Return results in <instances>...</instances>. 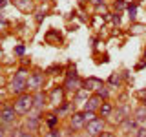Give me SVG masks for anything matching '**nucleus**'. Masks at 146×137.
<instances>
[{"instance_id":"1","label":"nucleus","mask_w":146,"mask_h":137,"mask_svg":"<svg viewBox=\"0 0 146 137\" xmlns=\"http://www.w3.org/2000/svg\"><path fill=\"white\" fill-rule=\"evenodd\" d=\"M27 77H29V71H27L26 68H20V70L15 73V77H13V80H11V91L15 95H22V93L27 91V88H26Z\"/></svg>"},{"instance_id":"2","label":"nucleus","mask_w":146,"mask_h":137,"mask_svg":"<svg viewBox=\"0 0 146 137\" xmlns=\"http://www.w3.org/2000/svg\"><path fill=\"white\" fill-rule=\"evenodd\" d=\"M13 106H15L18 115H27V113L33 110V95L27 93V91H26V93H22V95H18Z\"/></svg>"},{"instance_id":"3","label":"nucleus","mask_w":146,"mask_h":137,"mask_svg":"<svg viewBox=\"0 0 146 137\" xmlns=\"http://www.w3.org/2000/svg\"><path fill=\"white\" fill-rule=\"evenodd\" d=\"M104 126H106V121L100 119V117H95L93 121H90L84 128H86V134L90 137H99L104 132Z\"/></svg>"},{"instance_id":"4","label":"nucleus","mask_w":146,"mask_h":137,"mask_svg":"<svg viewBox=\"0 0 146 137\" xmlns=\"http://www.w3.org/2000/svg\"><path fill=\"white\" fill-rule=\"evenodd\" d=\"M80 88H84V84H82V80L79 79V75L75 73V70L70 71L66 75V82H64V91H79Z\"/></svg>"},{"instance_id":"5","label":"nucleus","mask_w":146,"mask_h":137,"mask_svg":"<svg viewBox=\"0 0 146 137\" xmlns=\"http://www.w3.org/2000/svg\"><path fill=\"white\" fill-rule=\"evenodd\" d=\"M17 115H18V113H17L15 106H4L2 110H0V124H4V126L15 124Z\"/></svg>"},{"instance_id":"6","label":"nucleus","mask_w":146,"mask_h":137,"mask_svg":"<svg viewBox=\"0 0 146 137\" xmlns=\"http://www.w3.org/2000/svg\"><path fill=\"white\" fill-rule=\"evenodd\" d=\"M44 84V75L40 71H35V73H29L27 77V82H26V88L27 91H38Z\"/></svg>"},{"instance_id":"7","label":"nucleus","mask_w":146,"mask_h":137,"mask_svg":"<svg viewBox=\"0 0 146 137\" xmlns=\"http://www.w3.org/2000/svg\"><path fill=\"white\" fill-rule=\"evenodd\" d=\"M100 104H102V99L95 93V95H91V97H88V99L84 100V106H82V110H84V112H95V113H97L99 108H100Z\"/></svg>"},{"instance_id":"8","label":"nucleus","mask_w":146,"mask_h":137,"mask_svg":"<svg viewBox=\"0 0 146 137\" xmlns=\"http://www.w3.org/2000/svg\"><path fill=\"white\" fill-rule=\"evenodd\" d=\"M24 126L27 128V132H36L38 130V126H40V112L35 110V113H29V115L26 117V121H24Z\"/></svg>"},{"instance_id":"9","label":"nucleus","mask_w":146,"mask_h":137,"mask_svg":"<svg viewBox=\"0 0 146 137\" xmlns=\"http://www.w3.org/2000/svg\"><path fill=\"white\" fill-rule=\"evenodd\" d=\"M70 126L73 128V130H82V128L86 126L84 113H82V112H77V113H73V115L70 117Z\"/></svg>"},{"instance_id":"10","label":"nucleus","mask_w":146,"mask_h":137,"mask_svg":"<svg viewBox=\"0 0 146 137\" xmlns=\"http://www.w3.org/2000/svg\"><path fill=\"white\" fill-rule=\"evenodd\" d=\"M44 106H46V95H44V91L42 90L35 91V95H33V110L42 112Z\"/></svg>"},{"instance_id":"11","label":"nucleus","mask_w":146,"mask_h":137,"mask_svg":"<svg viewBox=\"0 0 146 137\" xmlns=\"http://www.w3.org/2000/svg\"><path fill=\"white\" fill-rule=\"evenodd\" d=\"M49 102L55 104V106H60L64 104V88H55L49 95Z\"/></svg>"},{"instance_id":"12","label":"nucleus","mask_w":146,"mask_h":137,"mask_svg":"<svg viewBox=\"0 0 146 137\" xmlns=\"http://www.w3.org/2000/svg\"><path fill=\"white\" fill-rule=\"evenodd\" d=\"M126 113H128V110H126V108L113 110V112H111V115H110V117H111V122H113V124H119V126H121V122H122V121H124V119L128 117Z\"/></svg>"},{"instance_id":"13","label":"nucleus","mask_w":146,"mask_h":137,"mask_svg":"<svg viewBox=\"0 0 146 137\" xmlns=\"http://www.w3.org/2000/svg\"><path fill=\"white\" fill-rule=\"evenodd\" d=\"M121 126H122V132H126V134H130V132H137V128H139V124H137V121L133 117H126L124 121L121 122Z\"/></svg>"},{"instance_id":"14","label":"nucleus","mask_w":146,"mask_h":137,"mask_svg":"<svg viewBox=\"0 0 146 137\" xmlns=\"http://www.w3.org/2000/svg\"><path fill=\"white\" fill-rule=\"evenodd\" d=\"M84 86H86L90 91H97L99 88H102V86H104V82L100 80V79H97V77H90V79L84 80Z\"/></svg>"},{"instance_id":"15","label":"nucleus","mask_w":146,"mask_h":137,"mask_svg":"<svg viewBox=\"0 0 146 137\" xmlns=\"http://www.w3.org/2000/svg\"><path fill=\"white\" fill-rule=\"evenodd\" d=\"M133 119L137 121V124H139V126L146 128V108H144V106L137 108V110H135V113H133Z\"/></svg>"},{"instance_id":"16","label":"nucleus","mask_w":146,"mask_h":137,"mask_svg":"<svg viewBox=\"0 0 146 137\" xmlns=\"http://www.w3.org/2000/svg\"><path fill=\"white\" fill-rule=\"evenodd\" d=\"M13 4H15L20 11H29V9H33V2H31V0H13Z\"/></svg>"},{"instance_id":"17","label":"nucleus","mask_w":146,"mask_h":137,"mask_svg":"<svg viewBox=\"0 0 146 137\" xmlns=\"http://www.w3.org/2000/svg\"><path fill=\"white\" fill-rule=\"evenodd\" d=\"M111 112H113V106H111L110 102H102V104H100L99 113H100V117H102V119L110 117V115H111Z\"/></svg>"},{"instance_id":"18","label":"nucleus","mask_w":146,"mask_h":137,"mask_svg":"<svg viewBox=\"0 0 146 137\" xmlns=\"http://www.w3.org/2000/svg\"><path fill=\"white\" fill-rule=\"evenodd\" d=\"M97 95H99L100 99L106 100V99H110V90L106 88V86H102V88H99V90H97Z\"/></svg>"},{"instance_id":"19","label":"nucleus","mask_w":146,"mask_h":137,"mask_svg":"<svg viewBox=\"0 0 146 137\" xmlns=\"http://www.w3.org/2000/svg\"><path fill=\"white\" fill-rule=\"evenodd\" d=\"M57 122H58V115H57V113H51V115L48 117V121H46V124H48L49 128H53Z\"/></svg>"},{"instance_id":"20","label":"nucleus","mask_w":146,"mask_h":137,"mask_svg":"<svg viewBox=\"0 0 146 137\" xmlns=\"http://www.w3.org/2000/svg\"><path fill=\"white\" fill-rule=\"evenodd\" d=\"M44 137H62V134L57 130V128H51L49 132H46V134H44Z\"/></svg>"},{"instance_id":"21","label":"nucleus","mask_w":146,"mask_h":137,"mask_svg":"<svg viewBox=\"0 0 146 137\" xmlns=\"http://www.w3.org/2000/svg\"><path fill=\"white\" fill-rule=\"evenodd\" d=\"M82 113H84V121H86V124H88L90 121H93V119H95V112H84V110H82Z\"/></svg>"},{"instance_id":"22","label":"nucleus","mask_w":146,"mask_h":137,"mask_svg":"<svg viewBox=\"0 0 146 137\" xmlns=\"http://www.w3.org/2000/svg\"><path fill=\"white\" fill-rule=\"evenodd\" d=\"M119 82H121L119 75H117V73H111V75H110V79H108V84H119Z\"/></svg>"},{"instance_id":"23","label":"nucleus","mask_w":146,"mask_h":137,"mask_svg":"<svg viewBox=\"0 0 146 137\" xmlns=\"http://www.w3.org/2000/svg\"><path fill=\"white\" fill-rule=\"evenodd\" d=\"M128 13H130V18H131V20H133V18L137 17V15H135V13H137V6H135V4L128 6Z\"/></svg>"},{"instance_id":"24","label":"nucleus","mask_w":146,"mask_h":137,"mask_svg":"<svg viewBox=\"0 0 146 137\" xmlns=\"http://www.w3.org/2000/svg\"><path fill=\"white\" fill-rule=\"evenodd\" d=\"M135 137H146V128L139 126V128H137V132H135Z\"/></svg>"},{"instance_id":"25","label":"nucleus","mask_w":146,"mask_h":137,"mask_svg":"<svg viewBox=\"0 0 146 137\" xmlns=\"http://www.w3.org/2000/svg\"><path fill=\"white\" fill-rule=\"evenodd\" d=\"M22 132H24L22 128H17V130H11V134H9V137H18V135L22 134Z\"/></svg>"},{"instance_id":"26","label":"nucleus","mask_w":146,"mask_h":137,"mask_svg":"<svg viewBox=\"0 0 146 137\" xmlns=\"http://www.w3.org/2000/svg\"><path fill=\"white\" fill-rule=\"evenodd\" d=\"M24 51H26L24 46H17V48H15V53H17V55H24Z\"/></svg>"},{"instance_id":"27","label":"nucleus","mask_w":146,"mask_h":137,"mask_svg":"<svg viewBox=\"0 0 146 137\" xmlns=\"http://www.w3.org/2000/svg\"><path fill=\"white\" fill-rule=\"evenodd\" d=\"M124 7V0H117L115 2V9H122Z\"/></svg>"},{"instance_id":"28","label":"nucleus","mask_w":146,"mask_h":137,"mask_svg":"<svg viewBox=\"0 0 146 137\" xmlns=\"http://www.w3.org/2000/svg\"><path fill=\"white\" fill-rule=\"evenodd\" d=\"M6 135H7L6 128H4V124H0V137H6Z\"/></svg>"},{"instance_id":"29","label":"nucleus","mask_w":146,"mask_h":137,"mask_svg":"<svg viewBox=\"0 0 146 137\" xmlns=\"http://www.w3.org/2000/svg\"><path fill=\"white\" fill-rule=\"evenodd\" d=\"M99 137H115V135H113L111 132H102V134H100Z\"/></svg>"},{"instance_id":"30","label":"nucleus","mask_w":146,"mask_h":137,"mask_svg":"<svg viewBox=\"0 0 146 137\" xmlns=\"http://www.w3.org/2000/svg\"><path fill=\"white\" fill-rule=\"evenodd\" d=\"M18 137H33V134H31V132H22Z\"/></svg>"},{"instance_id":"31","label":"nucleus","mask_w":146,"mask_h":137,"mask_svg":"<svg viewBox=\"0 0 146 137\" xmlns=\"http://www.w3.org/2000/svg\"><path fill=\"white\" fill-rule=\"evenodd\" d=\"M93 6H99V4H104V0H90Z\"/></svg>"},{"instance_id":"32","label":"nucleus","mask_w":146,"mask_h":137,"mask_svg":"<svg viewBox=\"0 0 146 137\" xmlns=\"http://www.w3.org/2000/svg\"><path fill=\"white\" fill-rule=\"evenodd\" d=\"M0 24H2V26H6V18H4V15H2V11H0Z\"/></svg>"},{"instance_id":"33","label":"nucleus","mask_w":146,"mask_h":137,"mask_svg":"<svg viewBox=\"0 0 146 137\" xmlns=\"http://www.w3.org/2000/svg\"><path fill=\"white\" fill-rule=\"evenodd\" d=\"M113 22H115V24H119V22H121V18H119V15H113Z\"/></svg>"},{"instance_id":"34","label":"nucleus","mask_w":146,"mask_h":137,"mask_svg":"<svg viewBox=\"0 0 146 137\" xmlns=\"http://www.w3.org/2000/svg\"><path fill=\"white\" fill-rule=\"evenodd\" d=\"M6 4H7V0H0V9L6 7Z\"/></svg>"},{"instance_id":"35","label":"nucleus","mask_w":146,"mask_h":137,"mask_svg":"<svg viewBox=\"0 0 146 137\" xmlns=\"http://www.w3.org/2000/svg\"><path fill=\"white\" fill-rule=\"evenodd\" d=\"M2 57H4V53H2V51H0V62H2Z\"/></svg>"},{"instance_id":"36","label":"nucleus","mask_w":146,"mask_h":137,"mask_svg":"<svg viewBox=\"0 0 146 137\" xmlns=\"http://www.w3.org/2000/svg\"><path fill=\"white\" fill-rule=\"evenodd\" d=\"M4 84V80H2V77H0V86H2Z\"/></svg>"},{"instance_id":"37","label":"nucleus","mask_w":146,"mask_h":137,"mask_svg":"<svg viewBox=\"0 0 146 137\" xmlns=\"http://www.w3.org/2000/svg\"><path fill=\"white\" fill-rule=\"evenodd\" d=\"M143 106H144V108H146V100H144V102H143Z\"/></svg>"},{"instance_id":"38","label":"nucleus","mask_w":146,"mask_h":137,"mask_svg":"<svg viewBox=\"0 0 146 137\" xmlns=\"http://www.w3.org/2000/svg\"><path fill=\"white\" fill-rule=\"evenodd\" d=\"M144 57H146V51H144Z\"/></svg>"},{"instance_id":"39","label":"nucleus","mask_w":146,"mask_h":137,"mask_svg":"<svg viewBox=\"0 0 146 137\" xmlns=\"http://www.w3.org/2000/svg\"><path fill=\"white\" fill-rule=\"evenodd\" d=\"M33 137H35V135H33Z\"/></svg>"}]
</instances>
